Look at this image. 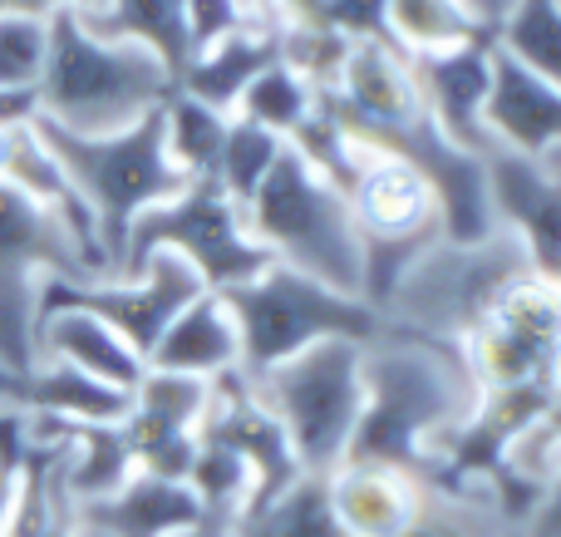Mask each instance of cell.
Segmentation results:
<instances>
[{
  "mask_svg": "<svg viewBox=\"0 0 561 537\" xmlns=\"http://www.w3.org/2000/svg\"><path fill=\"white\" fill-rule=\"evenodd\" d=\"M478 395L483 390L463 361V345L428 341L389 321V331L365 345V410L345 464H389L428 479L468 424Z\"/></svg>",
  "mask_w": 561,
  "mask_h": 537,
  "instance_id": "cell-1",
  "label": "cell"
},
{
  "mask_svg": "<svg viewBox=\"0 0 561 537\" xmlns=\"http://www.w3.org/2000/svg\"><path fill=\"white\" fill-rule=\"evenodd\" d=\"M178 79L158 55L84 25L79 10L49 15V49L39 75V118L65 134H118L173 99Z\"/></svg>",
  "mask_w": 561,
  "mask_h": 537,
  "instance_id": "cell-2",
  "label": "cell"
},
{
  "mask_svg": "<svg viewBox=\"0 0 561 537\" xmlns=\"http://www.w3.org/2000/svg\"><path fill=\"white\" fill-rule=\"evenodd\" d=\"M242 213L252 242L272 262L365 301V242H359L345 193L325 173H316L290 144L280 148L276 168Z\"/></svg>",
  "mask_w": 561,
  "mask_h": 537,
  "instance_id": "cell-3",
  "label": "cell"
},
{
  "mask_svg": "<svg viewBox=\"0 0 561 537\" xmlns=\"http://www.w3.org/2000/svg\"><path fill=\"white\" fill-rule=\"evenodd\" d=\"M39 138L49 144V153L59 158V168L69 173V183L79 187L84 207L94 213L99 242L108 256V276L118 272L128 247V227L148 213V207L178 197L193 178L178 173V163L168 158L163 144V108L144 114L138 124L118 128V134H65V128L39 118Z\"/></svg>",
  "mask_w": 561,
  "mask_h": 537,
  "instance_id": "cell-4",
  "label": "cell"
},
{
  "mask_svg": "<svg viewBox=\"0 0 561 537\" xmlns=\"http://www.w3.org/2000/svg\"><path fill=\"white\" fill-rule=\"evenodd\" d=\"M227 301L242 335V375L272 370V365L290 361V355L310 351L320 341H359L375 345L389 331V316L375 311L359 296H345L335 286L316 282L306 272H290V266L272 262L256 282L232 286V292H217Z\"/></svg>",
  "mask_w": 561,
  "mask_h": 537,
  "instance_id": "cell-5",
  "label": "cell"
},
{
  "mask_svg": "<svg viewBox=\"0 0 561 537\" xmlns=\"http://www.w3.org/2000/svg\"><path fill=\"white\" fill-rule=\"evenodd\" d=\"M252 390L286 430L300 473L330 479L345 464L350 434L365 410V345L320 341L272 370L252 375Z\"/></svg>",
  "mask_w": 561,
  "mask_h": 537,
  "instance_id": "cell-6",
  "label": "cell"
},
{
  "mask_svg": "<svg viewBox=\"0 0 561 537\" xmlns=\"http://www.w3.org/2000/svg\"><path fill=\"white\" fill-rule=\"evenodd\" d=\"M527 272H533V262L517 247V237H507L503 227L483 242L438 237L404 272V282L394 286V296L385 301V316L399 331L463 345L483 325V316L493 311L497 296Z\"/></svg>",
  "mask_w": 561,
  "mask_h": 537,
  "instance_id": "cell-7",
  "label": "cell"
},
{
  "mask_svg": "<svg viewBox=\"0 0 561 537\" xmlns=\"http://www.w3.org/2000/svg\"><path fill=\"white\" fill-rule=\"evenodd\" d=\"M345 203L365 242V301L385 311L404 272L444 237L438 197L414 163H404L389 148H355V163L345 178Z\"/></svg>",
  "mask_w": 561,
  "mask_h": 537,
  "instance_id": "cell-8",
  "label": "cell"
},
{
  "mask_svg": "<svg viewBox=\"0 0 561 537\" xmlns=\"http://www.w3.org/2000/svg\"><path fill=\"white\" fill-rule=\"evenodd\" d=\"M153 252H178L207 292H232L247 286L272 266V256L252 242L247 232V213L217 187V178H197L178 197L148 207L134 227H128L124 262L114 276H134Z\"/></svg>",
  "mask_w": 561,
  "mask_h": 537,
  "instance_id": "cell-9",
  "label": "cell"
},
{
  "mask_svg": "<svg viewBox=\"0 0 561 537\" xmlns=\"http://www.w3.org/2000/svg\"><path fill=\"white\" fill-rule=\"evenodd\" d=\"M561 355V282L527 272L507 286L463 341V361L478 390H513V385H557Z\"/></svg>",
  "mask_w": 561,
  "mask_h": 537,
  "instance_id": "cell-10",
  "label": "cell"
},
{
  "mask_svg": "<svg viewBox=\"0 0 561 537\" xmlns=\"http://www.w3.org/2000/svg\"><path fill=\"white\" fill-rule=\"evenodd\" d=\"M203 276L183 262L178 252H153L134 276H99V282H45L39 301H69L94 311L99 321H108L138 355L148 361V351L158 345V335L178 321L183 306H193L203 296Z\"/></svg>",
  "mask_w": 561,
  "mask_h": 537,
  "instance_id": "cell-11",
  "label": "cell"
},
{
  "mask_svg": "<svg viewBox=\"0 0 561 537\" xmlns=\"http://www.w3.org/2000/svg\"><path fill=\"white\" fill-rule=\"evenodd\" d=\"M207 404H213V385L207 380L144 370L124 414V439H128V454H134V469L168 483H183L187 469H193Z\"/></svg>",
  "mask_w": 561,
  "mask_h": 537,
  "instance_id": "cell-12",
  "label": "cell"
},
{
  "mask_svg": "<svg viewBox=\"0 0 561 537\" xmlns=\"http://www.w3.org/2000/svg\"><path fill=\"white\" fill-rule=\"evenodd\" d=\"M493 222L527 252L533 272L561 282V148L547 158H523L507 148L483 153Z\"/></svg>",
  "mask_w": 561,
  "mask_h": 537,
  "instance_id": "cell-13",
  "label": "cell"
},
{
  "mask_svg": "<svg viewBox=\"0 0 561 537\" xmlns=\"http://www.w3.org/2000/svg\"><path fill=\"white\" fill-rule=\"evenodd\" d=\"M340 128L359 144H385L404 128L424 124V99H419L414 69L385 39H355L345 55L335 89H325Z\"/></svg>",
  "mask_w": 561,
  "mask_h": 537,
  "instance_id": "cell-14",
  "label": "cell"
},
{
  "mask_svg": "<svg viewBox=\"0 0 561 537\" xmlns=\"http://www.w3.org/2000/svg\"><path fill=\"white\" fill-rule=\"evenodd\" d=\"M414 69L424 114L438 134L463 153H488V128H483V104L493 89V39H473V45L444 49V55L409 59Z\"/></svg>",
  "mask_w": 561,
  "mask_h": 537,
  "instance_id": "cell-15",
  "label": "cell"
},
{
  "mask_svg": "<svg viewBox=\"0 0 561 537\" xmlns=\"http://www.w3.org/2000/svg\"><path fill=\"white\" fill-rule=\"evenodd\" d=\"M35 355L39 361L69 365V370L89 375V380L108 385V390H124V395H134L138 380H144V370H148V361L114 331V325L99 321V316L84 311V306H69V301H39Z\"/></svg>",
  "mask_w": 561,
  "mask_h": 537,
  "instance_id": "cell-16",
  "label": "cell"
},
{
  "mask_svg": "<svg viewBox=\"0 0 561 537\" xmlns=\"http://www.w3.org/2000/svg\"><path fill=\"white\" fill-rule=\"evenodd\" d=\"M488 148L523 158H547L561 148V89L523 69L493 45V89L483 104Z\"/></svg>",
  "mask_w": 561,
  "mask_h": 537,
  "instance_id": "cell-17",
  "label": "cell"
},
{
  "mask_svg": "<svg viewBox=\"0 0 561 537\" xmlns=\"http://www.w3.org/2000/svg\"><path fill=\"white\" fill-rule=\"evenodd\" d=\"M193 523H203L193 489L187 483L153 479V473H134L108 499L75 503L69 509L75 537H173V533L193 528Z\"/></svg>",
  "mask_w": 561,
  "mask_h": 537,
  "instance_id": "cell-18",
  "label": "cell"
},
{
  "mask_svg": "<svg viewBox=\"0 0 561 537\" xmlns=\"http://www.w3.org/2000/svg\"><path fill=\"white\" fill-rule=\"evenodd\" d=\"M330 503L345 537H399L424 509V479L389 464H340L330 473Z\"/></svg>",
  "mask_w": 561,
  "mask_h": 537,
  "instance_id": "cell-19",
  "label": "cell"
},
{
  "mask_svg": "<svg viewBox=\"0 0 561 537\" xmlns=\"http://www.w3.org/2000/svg\"><path fill=\"white\" fill-rule=\"evenodd\" d=\"M148 370L193 375V380H207V385L242 370V335H237V321L222 296L203 292L193 306H183L178 321L148 351Z\"/></svg>",
  "mask_w": 561,
  "mask_h": 537,
  "instance_id": "cell-20",
  "label": "cell"
},
{
  "mask_svg": "<svg viewBox=\"0 0 561 537\" xmlns=\"http://www.w3.org/2000/svg\"><path fill=\"white\" fill-rule=\"evenodd\" d=\"M272 65H276V25L266 15H256L252 25L232 30L227 39H217V45H207V49H197L183 65V75H178V89L193 94L197 104L217 108V114H232L237 99L247 94V84Z\"/></svg>",
  "mask_w": 561,
  "mask_h": 537,
  "instance_id": "cell-21",
  "label": "cell"
},
{
  "mask_svg": "<svg viewBox=\"0 0 561 537\" xmlns=\"http://www.w3.org/2000/svg\"><path fill=\"white\" fill-rule=\"evenodd\" d=\"M79 15L99 35L144 45L148 55L163 59L173 79L193 59V45H187V0H99L94 10H79Z\"/></svg>",
  "mask_w": 561,
  "mask_h": 537,
  "instance_id": "cell-22",
  "label": "cell"
},
{
  "mask_svg": "<svg viewBox=\"0 0 561 537\" xmlns=\"http://www.w3.org/2000/svg\"><path fill=\"white\" fill-rule=\"evenodd\" d=\"M15 410L49 414V420H65V424H124L128 395L108 390V385L89 380V375L69 370V365L39 361L30 375H20Z\"/></svg>",
  "mask_w": 561,
  "mask_h": 537,
  "instance_id": "cell-23",
  "label": "cell"
},
{
  "mask_svg": "<svg viewBox=\"0 0 561 537\" xmlns=\"http://www.w3.org/2000/svg\"><path fill=\"white\" fill-rule=\"evenodd\" d=\"M134 454H128L124 424H65L59 439V483L69 503H94L118 493L134 479Z\"/></svg>",
  "mask_w": 561,
  "mask_h": 537,
  "instance_id": "cell-24",
  "label": "cell"
},
{
  "mask_svg": "<svg viewBox=\"0 0 561 537\" xmlns=\"http://www.w3.org/2000/svg\"><path fill=\"white\" fill-rule=\"evenodd\" d=\"M473 39H493V30L463 0H385V45L404 59L444 55Z\"/></svg>",
  "mask_w": 561,
  "mask_h": 537,
  "instance_id": "cell-25",
  "label": "cell"
},
{
  "mask_svg": "<svg viewBox=\"0 0 561 537\" xmlns=\"http://www.w3.org/2000/svg\"><path fill=\"white\" fill-rule=\"evenodd\" d=\"M399 537H523L513 523L497 513L483 483H463V489H434L424 483V509Z\"/></svg>",
  "mask_w": 561,
  "mask_h": 537,
  "instance_id": "cell-26",
  "label": "cell"
},
{
  "mask_svg": "<svg viewBox=\"0 0 561 537\" xmlns=\"http://www.w3.org/2000/svg\"><path fill=\"white\" fill-rule=\"evenodd\" d=\"M493 45L561 89V0H513L493 30Z\"/></svg>",
  "mask_w": 561,
  "mask_h": 537,
  "instance_id": "cell-27",
  "label": "cell"
},
{
  "mask_svg": "<svg viewBox=\"0 0 561 537\" xmlns=\"http://www.w3.org/2000/svg\"><path fill=\"white\" fill-rule=\"evenodd\" d=\"M227 118L217 108L197 104L193 94L173 89V99L163 104V144L168 158L178 163L183 178H217V158H222V138H227Z\"/></svg>",
  "mask_w": 561,
  "mask_h": 537,
  "instance_id": "cell-28",
  "label": "cell"
},
{
  "mask_svg": "<svg viewBox=\"0 0 561 537\" xmlns=\"http://www.w3.org/2000/svg\"><path fill=\"white\" fill-rule=\"evenodd\" d=\"M316 99H320V89H310L306 79L290 75L286 65H272V69H262V75L247 84V94L237 99L232 114L247 118V124L272 128L276 138H286V144H290V138H296V128L316 114Z\"/></svg>",
  "mask_w": 561,
  "mask_h": 537,
  "instance_id": "cell-29",
  "label": "cell"
},
{
  "mask_svg": "<svg viewBox=\"0 0 561 537\" xmlns=\"http://www.w3.org/2000/svg\"><path fill=\"white\" fill-rule=\"evenodd\" d=\"M286 138H276L272 128L247 124V118H227V138H222V158H217V187L232 197L237 207H247L256 197V187L266 183V173L276 168Z\"/></svg>",
  "mask_w": 561,
  "mask_h": 537,
  "instance_id": "cell-30",
  "label": "cell"
},
{
  "mask_svg": "<svg viewBox=\"0 0 561 537\" xmlns=\"http://www.w3.org/2000/svg\"><path fill=\"white\" fill-rule=\"evenodd\" d=\"M355 39L325 25H306V20H280L276 25V65L300 75L310 89H335L345 55Z\"/></svg>",
  "mask_w": 561,
  "mask_h": 537,
  "instance_id": "cell-31",
  "label": "cell"
},
{
  "mask_svg": "<svg viewBox=\"0 0 561 537\" xmlns=\"http://www.w3.org/2000/svg\"><path fill=\"white\" fill-rule=\"evenodd\" d=\"M49 20L0 10V89H30L45 75Z\"/></svg>",
  "mask_w": 561,
  "mask_h": 537,
  "instance_id": "cell-32",
  "label": "cell"
},
{
  "mask_svg": "<svg viewBox=\"0 0 561 537\" xmlns=\"http://www.w3.org/2000/svg\"><path fill=\"white\" fill-rule=\"evenodd\" d=\"M256 15H262L256 0H187V45H193V55H197V49L227 39L232 30L252 25Z\"/></svg>",
  "mask_w": 561,
  "mask_h": 537,
  "instance_id": "cell-33",
  "label": "cell"
},
{
  "mask_svg": "<svg viewBox=\"0 0 561 537\" xmlns=\"http://www.w3.org/2000/svg\"><path fill=\"white\" fill-rule=\"evenodd\" d=\"M39 124V84L30 89H0V134Z\"/></svg>",
  "mask_w": 561,
  "mask_h": 537,
  "instance_id": "cell-34",
  "label": "cell"
},
{
  "mask_svg": "<svg viewBox=\"0 0 561 537\" xmlns=\"http://www.w3.org/2000/svg\"><path fill=\"white\" fill-rule=\"evenodd\" d=\"M557 414H561V395H557ZM523 537H561V473L533 509V518L523 523Z\"/></svg>",
  "mask_w": 561,
  "mask_h": 537,
  "instance_id": "cell-35",
  "label": "cell"
},
{
  "mask_svg": "<svg viewBox=\"0 0 561 537\" xmlns=\"http://www.w3.org/2000/svg\"><path fill=\"white\" fill-rule=\"evenodd\" d=\"M99 0H0V10H20V15L49 20L55 10H94Z\"/></svg>",
  "mask_w": 561,
  "mask_h": 537,
  "instance_id": "cell-36",
  "label": "cell"
},
{
  "mask_svg": "<svg viewBox=\"0 0 561 537\" xmlns=\"http://www.w3.org/2000/svg\"><path fill=\"white\" fill-rule=\"evenodd\" d=\"M173 537H222V528H217V523H193V528H183Z\"/></svg>",
  "mask_w": 561,
  "mask_h": 537,
  "instance_id": "cell-37",
  "label": "cell"
},
{
  "mask_svg": "<svg viewBox=\"0 0 561 537\" xmlns=\"http://www.w3.org/2000/svg\"><path fill=\"white\" fill-rule=\"evenodd\" d=\"M5 148H10V134H0V168H5Z\"/></svg>",
  "mask_w": 561,
  "mask_h": 537,
  "instance_id": "cell-38",
  "label": "cell"
}]
</instances>
